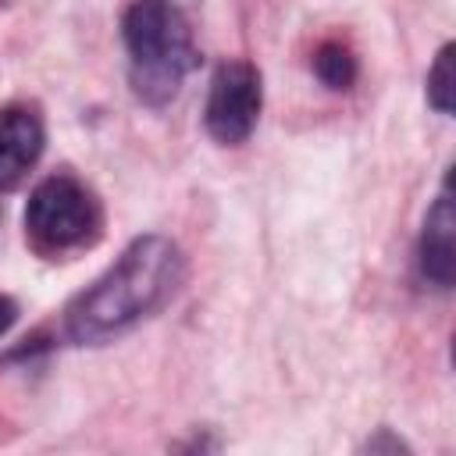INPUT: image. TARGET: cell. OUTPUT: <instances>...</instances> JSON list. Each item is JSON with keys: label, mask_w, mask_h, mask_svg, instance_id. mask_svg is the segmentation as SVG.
I'll return each mask as SVG.
<instances>
[{"label": "cell", "mask_w": 456, "mask_h": 456, "mask_svg": "<svg viewBox=\"0 0 456 456\" xmlns=\"http://www.w3.org/2000/svg\"><path fill=\"white\" fill-rule=\"evenodd\" d=\"M43 142H46V128L32 107L21 103L0 107V192L21 185V178L36 167Z\"/></svg>", "instance_id": "obj_5"}, {"label": "cell", "mask_w": 456, "mask_h": 456, "mask_svg": "<svg viewBox=\"0 0 456 456\" xmlns=\"http://www.w3.org/2000/svg\"><path fill=\"white\" fill-rule=\"evenodd\" d=\"M264 107V78L249 61H224L217 64L203 107V125L214 142L239 146L253 135L256 118Z\"/></svg>", "instance_id": "obj_4"}, {"label": "cell", "mask_w": 456, "mask_h": 456, "mask_svg": "<svg viewBox=\"0 0 456 456\" xmlns=\"http://www.w3.org/2000/svg\"><path fill=\"white\" fill-rule=\"evenodd\" d=\"M452 57H456V46L445 43L428 71V103L438 110V114H452L456 107V71H452Z\"/></svg>", "instance_id": "obj_8"}, {"label": "cell", "mask_w": 456, "mask_h": 456, "mask_svg": "<svg viewBox=\"0 0 456 456\" xmlns=\"http://www.w3.org/2000/svg\"><path fill=\"white\" fill-rule=\"evenodd\" d=\"M128 50V82L146 107H164L178 96L189 71L200 68V50L185 14L171 0H135L121 18Z\"/></svg>", "instance_id": "obj_2"}, {"label": "cell", "mask_w": 456, "mask_h": 456, "mask_svg": "<svg viewBox=\"0 0 456 456\" xmlns=\"http://www.w3.org/2000/svg\"><path fill=\"white\" fill-rule=\"evenodd\" d=\"M420 274L438 285L449 289L456 278V207H452V189L449 182L442 185L438 200L431 203L428 217H424V232H420Z\"/></svg>", "instance_id": "obj_6"}, {"label": "cell", "mask_w": 456, "mask_h": 456, "mask_svg": "<svg viewBox=\"0 0 456 456\" xmlns=\"http://www.w3.org/2000/svg\"><path fill=\"white\" fill-rule=\"evenodd\" d=\"M100 203L71 175L43 178L25 203V235L39 253H71L100 235Z\"/></svg>", "instance_id": "obj_3"}, {"label": "cell", "mask_w": 456, "mask_h": 456, "mask_svg": "<svg viewBox=\"0 0 456 456\" xmlns=\"http://www.w3.org/2000/svg\"><path fill=\"white\" fill-rule=\"evenodd\" d=\"M367 449H370V452H378V449H388V452H406V445H403L395 435H388V428H381V431H378V438H370V442H367Z\"/></svg>", "instance_id": "obj_9"}, {"label": "cell", "mask_w": 456, "mask_h": 456, "mask_svg": "<svg viewBox=\"0 0 456 456\" xmlns=\"http://www.w3.org/2000/svg\"><path fill=\"white\" fill-rule=\"evenodd\" d=\"M185 278V256L167 235H139L64 310L75 346H103L164 310Z\"/></svg>", "instance_id": "obj_1"}, {"label": "cell", "mask_w": 456, "mask_h": 456, "mask_svg": "<svg viewBox=\"0 0 456 456\" xmlns=\"http://www.w3.org/2000/svg\"><path fill=\"white\" fill-rule=\"evenodd\" d=\"M14 321H18V303L11 296H0V335H7Z\"/></svg>", "instance_id": "obj_10"}, {"label": "cell", "mask_w": 456, "mask_h": 456, "mask_svg": "<svg viewBox=\"0 0 456 456\" xmlns=\"http://www.w3.org/2000/svg\"><path fill=\"white\" fill-rule=\"evenodd\" d=\"M314 75H317L328 89L346 93V89H353L360 68H356V57H353V50H349L346 43L328 39V43H321V46L314 50Z\"/></svg>", "instance_id": "obj_7"}]
</instances>
